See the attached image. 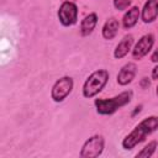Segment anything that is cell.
I'll return each instance as SVG.
<instances>
[{
  "label": "cell",
  "mask_w": 158,
  "mask_h": 158,
  "mask_svg": "<svg viewBox=\"0 0 158 158\" xmlns=\"http://www.w3.org/2000/svg\"><path fill=\"white\" fill-rule=\"evenodd\" d=\"M153 44H154V36L152 33L143 35L138 40V42L135 44V47L132 49V57H133V59H136V60L142 59L144 56L148 54V52L152 49Z\"/></svg>",
  "instance_id": "7"
},
{
  "label": "cell",
  "mask_w": 158,
  "mask_h": 158,
  "mask_svg": "<svg viewBox=\"0 0 158 158\" xmlns=\"http://www.w3.org/2000/svg\"><path fill=\"white\" fill-rule=\"evenodd\" d=\"M109 80V72L106 69H98L93 72L83 85V95L86 99L94 98L98 95L107 84Z\"/></svg>",
  "instance_id": "3"
},
{
  "label": "cell",
  "mask_w": 158,
  "mask_h": 158,
  "mask_svg": "<svg viewBox=\"0 0 158 158\" xmlns=\"http://www.w3.org/2000/svg\"><path fill=\"white\" fill-rule=\"evenodd\" d=\"M73 86H74V81L68 75L62 77L53 84L51 90V98L56 102H62L72 93Z\"/></svg>",
  "instance_id": "5"
},
{
  "label": "cell",
  "mask_w": 158,
  "mask_h": 158,
  "mask_svg": "<svg viewBox=\"0 0 158 158\" xmlns=\"http://www.w3.org/2000/svg\"><path fill=\"white\" fill-rule=\"evenodd\" d=\"M112 1H114L115 9L118 10V11L127 10L130 7V5L132 4V0H112Z\"/></svg>",
  "instance_id": "15"
},
{
  "label": "cell",
  "mask_w": 158,
  "mask_h": 158,
  "mask_svg": "<svg viewBox=\"0 0 158 158\" xmlns=\"http://www.w3.org/2000/svg\"><path fill=\"white\" fill-rule=\"evenodd\" d=\"M158 130V116H148L143 118L136 127L122 139L123 149H133L137 144L143 142L148 136Z\"/></svg>",
  "instance_id": "1"
},
{
  "label": "cell",
  "mask_w": 158,
  "mask_h": 158,
  "mask_svg": "<svg viewBox=\"0 0 158 158\" xmlns=\"http://www.w3.org/2000/svg\"><path fill=\"white\" fill-rule=\"evenodd\" d=\"M152 79L158 80V64L152 69Z\"/></svg>",
  "instance_id": "18"
},
{
  "label": "cell",
  "mask_w": 158,
  "mask_h": 158,
  "mask_svg": "<svg viewBox=\"0 0 158 158\" xmlns=\"http://www.w3.org/2000/svg\"><path fill=\"white\" fill-rule=\"evenodd\" d=\"M104 147H105L104 137L101 135H94L84 142L79 156L81 158H96L102 153Z\"/></svg>",
  "instance_id": "4"
},
{
  "label": "cell",
  "mask_w": 158,
  "mask_h": 158,
  "mask_svg": "<svg viewBox=\"0 0 158 158\" xmlns=\"http://www.w3.org/2000/svg\"><path fill=\"white\" fill-rule=\"evenodd\" d=\"M156 93H157V96H158V86H157V91Z\"/></svg>",
  "instance_id": "20"
},
{
  "label": "cell",
  "mask_w": 158,
  "mask_h": 158,
  "mask_svg": "<svg viewBox=\"0 0 158 158\" xmlns=\"http://www.w3.org/2000/svg\"><path fill=\"white\" fill-rule=\"evenodd\" d=\"M139 16H141V11H139L138 6H132L131 9H128L125 12L123 17H122V26H123V28L125 30L132 28L137 23Z\"/></svg>",
  "instance_id": "12"
},
{
  "label": "cell",
  "mask_w": 158,
  "mask_h": 158,
  "mask_svg": "<svg viewBox=\"0 0 158 158\" xmlns=\"http://www.w3.org/2000/svg\"><path fill=\"white\" fill-rule=\"evenodd\" d=\"M58 20L59 22L65 26H73L77 23L78 20V7L73 1H63L58 9Z\"/></svg>",
  "instance_id": "6"
},
{
  "label": "cell",
  "mask_w": 158,
  "mask_h": 158,
  "mask_svg": "<svg viewBox=\"0 0 158 158\" xmlns=\"http://www.w3.org/2000/svg\"><path fill=\"white\" fill-rule=\"evenodd\" d=\"M96 23H98L96 12H90L89 15H86L80 22V35L81 36H89L94 31Z\"/></svg>",
  "instance_id": "13"
},
{
  "label": "cell",
  "mask_w": 158,
  "mask_h": 158,
  "mask_svg": "<svg viewBox=\"0 0 158 158\" xmlns=\"http://www.w3.org/2000/svg\"><path fill=\"white\" fill-rule=\"evenodd\" d=\"M141 109H142V105H139V106H137V107H136V110H135V111L132 112V116H135V115H136L137 112H139V111H141Z\"/></svg>",
  "instance_id": "19"
},
{
  "label": "cell",
  "mask_w": 158,
  "mask_h": 158,
  "mask_svg": "<svg viewBox=\"0 0 158 158\" xmlns=\"http://www.w3.org/2000/svg\"><path fill=\"white\" fill-rule=\"evenodd\" d=\"M133 96L132 90H126L110 99H95L94 105L99 115H112L118 109L130 104Z\"/></svg>",
  "instance_id": "2"
},
{
  "label": "cell",
  "mask_w": 158,
  "mask_h": 158,
  "mask_svg": "<svg viewBox=\"0 0 158 158\" xmlns=\"http://www.w3.org/2000/svg\"><path fill=\"white\" fill-rule=\"evenodd\" d=\"M118 28H120V22L117 19H115V17L107 19L101 30L102 37L105 40H114L116 37V35L118 33Z\"/></svg>",
  "instance_id": "11"
},
{
  "label": "cell",
  "mask_w": 158,
  "mask_h": 158,
  "mask_svg": "<svg viewBox=\"0 0 158 158\" xmlns=\"http://www.w3.org/2000/svg\"><path fill=\"white\" fill-rule=\"evenodd\" d=\"M139 86H141L142 89H148V88L151 86V80H149V78L143 77V78L139 80Z\"/></svg>",
  "instance_id": "16"
},
{
  "label": "cell",
  "mask_w": 158,
  "mask_h": 158,
  "mask_svg": "<svg viewBox=\"0 0 158 158\" xmlns=\"http://www.w3.org/2000/svg\"><path fill=\"white\" fill-rule=\"evenodd\" d=\"M136 74H137V65H136L133 62H128V63H126V64L120 69V72L117 73L116 80H117V83H118L120 85L123 86V85L130 84V83L135 79Z\"/></svg>",
  "instance_id": "8"
},
{
  "label": "cell",
  "mask_w": 158,
  "mask_h": 158,
  "mask_svg": "<svg viewBox=\"0 0 158 158\" xmlns=\"http://www.w3.org/2000/svg\"><path fill=\"white\" fill-rule=\"evenodd\" d=\"M158 17V0H147L141 11V19L144 23H151Z\"/></svg>",
  "instance_id": "9"
},
{
  "label": "cell",
  "mask_w": 158,
  "mask_h": 158,
  "mask_svg": "<svg viewBox=\"0 0 158 158\" xmlns=\"http://www.w3.org/2000/svg\"><path fill=\"white\" fill-rule=\"evenodd\" d=\"M132 44H133V36L126 35L116 46V48L114 51V57L116 59H121V58L126 57L128 54V52L132 49Z\"/></svg>",
  "instance_id": "10"
},
{
  "label": "cell",
  "mask_w": 158,
  "mask_h": 158,
  "mask_svg": "<svg viewBox=\"0 0 158 158\" xmlns=\"http://www.w3.org/2000/svg\"><path fill=\"white\" fill-rule=\"evenodd\" d=\"M158 147V142L157 141H151L148 142V144H146L137 154H136V158H149L154 154L156 149Z\"/></svg>",
  "instance_id": "14"
},
{
  "label": "cell",
  "mask_w": 158,
  "mask_h": 158,
  "mask_svg": "<svg viewBox=\"0 0 158 158\" xmlns=\"http://www.w3.org/2000/svg\"><path fill=\"white\" fill-rule=\"evenodd\" d=\"M151 60H152L153 63H158V48L152 53V56H151Z\"/></svg>",
  "instance_id": "17"
}]
</instances>
